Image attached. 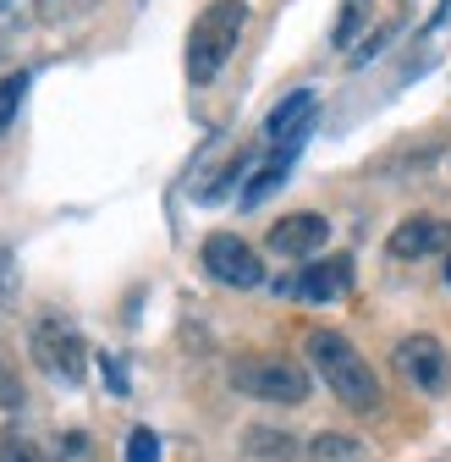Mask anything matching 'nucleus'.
<instances>
[{"label":"nucleus","mask_w":451,"mask_h":462,"mask_svg":"<svg viewBox=\"0 0 451 462\" xmlns=\"http://www.w3.org/2000/svg\"><path fill=\"white\" fill-rule=\"evenodd\" d=\"M308 462H369V446H364L358 435H336V430H325V435L308 440Z\"/></svg>","instance_id":"nucleus-11"},{"label":"nucleus","mask_w":451,"mask_h":462,"mask_svg":"<svg viewBox=\"0 0 451 462\" xmlns=\"http://www.w3.org/2000/svg\"><path fill=\"white\" fill-rule=\"evenodd\" d=\"M292 154H298V143L275 149V160H270V165H259V171H253V182L243 188V204H259V199H270L281 182H287V171H292Z\"/></svg>","instance_id":"nucleus-12"},{"label":"nucleus","mask_w":451,"mask_h":462,"mask_svg":"<svg viewBox=\"0 0 451 462\" xmlns=\"http://www.w3.org/2000/svg\"><path fill=\"white\" fill-rule=\"evenodd\" d=\"M243 28H248L243 0H209V6L198 12V23H193V33H188V78L193 83H215L220 67L232 61Z\"/></svg>","instance_id":"nucleus-2"},{"label":"nucleus","mask_w":451,"mask_h":462,"mask_svg":"<svg viewBox=\"0 0 451 462\" xmlns=\"http://www.w3.org/2000/svg\"><path fill=\"white\" fill-rule=\"evenodd\" d=\"M397 369H402V380L413 385V391H446V380H451V358H446V346L435 341V336H402L397 341Z\"/></svg>","instance_id":"nucleus-6"},{"label":"nucleus","mask_w":451,"mask_h":462,"mask_svg":"<svg viewBox=\"0 0 451 462\" xmlns=\"http://www.w3.org/2000/svg\"><path fill=\"white\" fill-rule=\"evenodd\" d=\"M446 286H451V259H446Z\"/></svg>","instance_id":"nucleus-23"},{"label":"nucleus","mask_w":451,"mask_h":462,"mask_svg":"<svg viewBox=\"0 0 451 462\" xmlns=\"http://www.w3.org/2000/svg\"><path fill=\"white\" fill-rule=\"evenodd\" d=\"M198 259H204V270H209L220 286H237V292H253V286H264V259H259L243 237H232V231H215Z\"/></svg>","instance_id":"nucleus-5"},{"label":"nucleus","mask_w":451,"mask_h":462,"mask_svg":"<svg viewBox=\"0 0 451 462\" xmlns=\"http://www.w3.org/2000/svg\"><path fill=\"white\" fill-rule=\"evenodd\" d=\"M12 6H17V0H0V12H12Z\"/></svg>","instance_id":"nucleus-22"},{"label":"nucleus","mask_w":451,"mask_h":462,"mask_svg":"<svg viewBox=\"0 0 451 462\" xmlns=\"http://www.w3.org/2000/svg\"><path fill=\"white\" fill-rule=\"evenodd\" d=\"M0 462H39V446L12 430V435H0Z\"/></svg>","instance_id":"nucleus-18"},{"label":"nucleus","mask_w":451,"mask_h":462,"mask_svg":"<svg viewBox=\"0 0 451 462\" xmlns=\"http://www.w3.org/2000/svg\"><path fill=\"white\" fill-rule=\"evenodd\" d=\"M127 462H160V435L138 424V430L127 435Z\"/></svg>","instance_id":"nucleus-17"},{"label":"nucleus","mask_w":451,"mask_h":462,"mask_svg":"<svg viewBox=\"0 0 451 462\" xmlns=\"http://www.w3.org/2000/svg\"><path fill=\"white\" fill-rule=\"evenodd\" d=\"M44 6H50V12H61V0H44Z\"/></svg>","instance_id":"nucleus-21"},{"label":"nucleus","mask_w":451,"mask_h":462,"mask_svg":"<svg viewBox=\"0 0 451 462\" xmlns=\"http://www.w3.org/2000/svg\"><path fill=\"white\" fill-rule=\"evenodd\" d=\"M364 17H369V0H342V17H336V44H342V50L358 39Z\"/></svg>","instance_id":"nucleus-16"},{"label":"nucleus","mask_w":451,"mask_h":462,"mask_svg":"<svg viewBox=\"0 0 451 462\" xmlns=\"http://www.w3.org/2000/svg\"><path fill=\"white\" fill-rule=\"evenodd\" d=\"M105 380L116 385V391H127V374H122V364H116V358H105Z\"/></svg>","instance_id":"nucleus-20"},{"label":"nucleus","mask_w":451,"mask_h":462,"mask_svg":"<svg viewBox=\"0 0 451 462\" xmlns=\"http://www.w3.org/2000/svg\"><path fill=\"white\" fill-rule=\"evenodd\" d=\"M347 286H353V259L336 254V259H314L298 281H287V292H298L308 303H336V298H347Z\"/></svg>","instance_id":"nucleus-9"},{"label":"nucleus","mask_w":451,"mask_h":462,"mask_svg":"<svg viewBox=\"0 0 451 462\" xmlns=\"http://www.w3.org/2000/svg\"><path fill=\"white\" fill-rule=\"evenodd\" d=\"M308 116H314V88H298L287 94L275 110H270V122H264V138L275 149H287V143H303L308 138Z\"/></svg>","instance_id":"nucleus-10"},{"label":"nucleus","mask_w":451,"mask_h":462,"mask_svg":"<svg viewBox=\"0 0 451 462\" xmlns=\"http://www.w3.org/2000/svg\"><path fill=\"white\" fill-rule=\"evenodd\" d=\"M391 259H429L440 248H451V220H435V215H408L397 231L385 237Z\"/></svg>","instance_id":"nucleus-8"},{"label":"nucleus","mask_w":451,"mask_h":462,"mask_svg":"<svg viewBox=\"0 0 451 462\" xmlns=\"http://www.w3.org/2000/svg\"><path fill=\"white\" fill-rule=\"evenodd\" d=\"M325 243H330V220L314 215V209L287 215V220L270 226V254H281V259H314Z\"/></svg>","instance_id":"nucleus-7"},{"label":"nucleus","mask_w":451,"mask_h":462,"mask_svg":"<svg viewBox=\"0 0 451 462\" xmlns=\"http://www.w3.org/2000/svg\"><path fill=\"white\" fill-rule=\"evenodd\" d=\"M33 358L50 380H61V385H78L83 369H88V353H83V336L61 319V314H44L33 325Z\"/></svg>","instance_id":"nucleus-4"},{"label":"nucleus","mask_w":451,"mask_h":462,"mask_svg":"<svg viewBox=\"0 0 451 462\" xmlns=\"http://www.w3.org/2000/svg\"><path fill=\"white\" fill-rule=\"evenodd\" d=\"M232 385L259 396V402H281V408L308 402V369L292 364V358H237L232 364Z\"/></svg>","instance_id":"nucleus-3"},{"label":"nucleus","mask_w":451,"mask_h":462,"mask_svg":"<svg viewBox=\"0 0 451 462\" xmlns=\"http://www.w3.org/2000/svg\"><path fill=\"white\" fill-rule=\"evenodd\" d=\"M243 446H248L253 457H281V462H292V457H298V440H292V435H281V430H259V424L243 435Z\"/></svg>","instance_id":"nucleus-13"},{"label":"nucleus","mask_w":451,"mask_h":462,"mask_svg":"<svg viewBox=\"0 0 451 462\" xmlns=\"http://www.w3.org/2000/svg\"><path fill=\"white\" fill-rule=\"evenodd\" d=\"M17 292V275H12V254L0 248V298H12Z\"/></svg>","instance_id":"nucleus-19"},{"label":"nucleus","mask_w":451,"mask_h":462,"mask_svg":"<svg viewBox=\"0 0 451 462\" xmlns=\"http://www.w3.org/2000/svg\"><path fill=\"white\" fill-rule=\"evenodd\" d=\"M303 353H308L314 374L330 385V396L342 402V408H353V413H374V408H380V374L369 369V358L358 353L347 336H336V330H308V336H303Z\"/></svg>","instance_id":"nucleus-1"},{"label":"nucleus","mask_w":451,"mask_h":462,"mask_svg":"<svg viewBox=\"0 0 451 462\" xmlns=\"http://www.w3.org/2000/svg\"><path fill=\"white\" fill-rule=\"evenodd\" d=\"M50 462H99V451H94V440L83 430H67L61 440H55V457Z\"/></svg>","instance_id":"nucleus-15"},{"label":"nucleus","mask_w":451,"mask_h":462,"mask_svg":"<svg viewBox=\"0 0 451 462\" xmlns=\"http://www.w3.org/2000/svg\"><path fill=\"white\" fill-rule=\"evenodd\" d=\"M23 94H28V72H6V78H0V138L12 133L17 110H23Z\"/></svg>","instance_id":"nucleus-14"}]
</instances>
